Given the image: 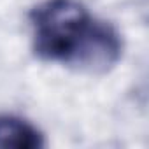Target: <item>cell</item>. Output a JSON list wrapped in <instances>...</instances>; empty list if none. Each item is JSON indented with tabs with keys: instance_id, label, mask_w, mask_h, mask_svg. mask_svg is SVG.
<instances>
[{
	"instance_id": "6da1fadb",
	"label": "cell",
	"mask_w": 149,
	"mask_h": 149,
	"mask_svg": "<svg viewBox=\"0 0 149 149\" xmlns=\"http://www.w3.org/2000/svg\"><path fill=\"white\" fill-rule=\"evenodd\" d=\"M30 28L40 60L79 72L104 74L123 53L118 30L77 0H44L30 14Z\"/></svg>"
},
{
	"instance_id": "7a4b0ae2",
	"label": "cell",
	"mask_w": 149,
	"mask_h": 149,
	"mask_svg": "<svg viewBox=\"0 0 149 149\" xmlns=\"http://www.w3.org/2000/svg\"><path fill=\"white\" fill-rule=\"evenodd\" d=\"M44 144V135L30 121L11 114H0V147L39 149Z\"/></svg>"
}]
</instances>
